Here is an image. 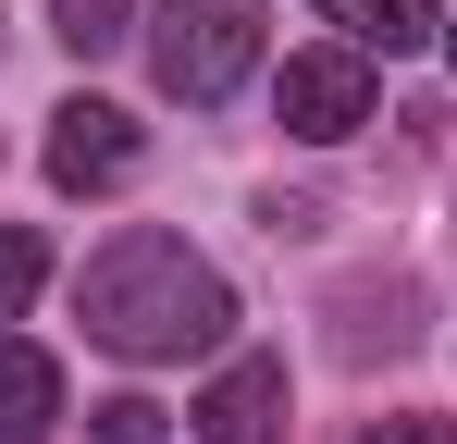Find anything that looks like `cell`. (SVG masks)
Segmentation results:
<instances>
[{
  "mask_svg": "<svg viewBox=\"0 0 457 444\" xmlns=\"http://www.w3.org/2000/svg\"><path fill=\"white\" fill-rule=\"evenodd\" d=\"M87 333H99L112 358H198V346L235 333V296H223V272H211L186 234L124 222V234L87 259Z\"/></svg>",
  "mask_w": 457,
  "mask_h": 444,
  "instance_id": "cell-1",
  "label": "cell"
},
{
  "mask_svg": "<svg viewBox=\"0 0 457 444\" xmlns=\"http://www.w3.org/2000/svg\"><path fill=\"white\" fill-rule=\"evenodd\" d=\"M408 346H420V284L408 272L334 296V358H408Z\"/></svg>",
  "mask_w": 457,
  "mask_h": 444,
  "instance_id": "cell-6",
  "label": "cell"
},
{
  "mask_svg": "<svg viewBox=\"0 0 457 444\" xmlns=\"http://www.w3.org/2000/svg\"><path fill=\"white\" fill-rule=\"evenodd\" d=\"M359 444H457V420H433V407H408V420H371Z\"/></svg>",
  "mask_w": 457,
  "mask_h": 444,
  "instance_id": "cell-12",
  "label": "cell"
},
{
  "mask_svg": "<svg viewBox=\"0 0 457 444\" xmlns=\"http://www.w3.org/2000/svg\"><path fill=\"white\" fill-rule=\"evenodd\" d=\"M321 25H334L346 50H383V62L445 37V12H433V0H321Z\"/></svg>",
  "mask_w": 457,
  "mask_h": 444,
  "instance_id": "cell-7",
  "label": "cell"
},
{
  "mask_svg": "<svg viewBox=\"0 0 457 444\" xmlns=\"http://www.w3.org/2000/svg\"><path fill=\"white\" fill-rule=\"evenodd\" d=\"M272 99H285V124H297L309 148L359 136V124H371V50H346V37H334V50H297Z\"/></svg>",
  "mask_w": 457,
  "mask_h": 444,
  "instance_id": "cell-3",
  "label": "cell"
},
{
  "mask_svg": "<svg viewBox=\"0 0 457 444\" xmlns=\"http://www.w3.org/2000/svg\"><path fill=\"white\" fill-rule=\"evenodd\" d=\"M124 173H137V124H124V111H112V99H62V111H50V185H124Z\"/></svg>",
  "mask_w": 457,
  "mask_h": 444,
  "instance_id": "cell-4",
  "label": "cell"
},
{
  "mask_svg": "<svg viewBox=\"0 0 457 444\" xmlns=\"http://www.w3.org/2000/svg\"><path fill=\"white\" fill-rule=\"evenodd\" d=\"M37 272H50V247H37V234L12 222V234H0V321H25V296H37Z\"/></svg>",
  "mask_w": 457,
  "mask_h": 444,
  "instance_id": "cell-10",
  "label": "cell"
},
{
  "mask_svg": "<svg viewBox=\"0 0 457 444\" xmlns=\"http://www.w3.org/2000/svg\"><path fill=\"white\" fill-rule=\"evenodd\" d=\"M445 62H457V12H445Z\"/></svg>",
  "mask_w": 457,
  "mask_h": 444,
  "instance_id": "cell-13",
  "label": "cell"
},
{
  "mask_svg": "<svg viewBox=\"0 0 457 444\" xmlns=\"http://www.w3.org/2000/svg\"><path fill=\"white\" fill-rule=\"evenodd\" d=\"M186 420H198V444H272L285 432V358H223Z\"/></svg>",
  "mask_w": 457,
  "mask_h": 444,
  "instance_id": "cell-5",
  "label": "cell"
},
{
  "mask_svg": "<svg viewBox=\"0 0 457 444\" xmlns=\"http://www.w3.org/2000/svg\"><path fill=\"white\" fill-rule=\"evenodd\" d=\"M137 12H149V0H50L62 50H87V62H99V50H124V37H137Z\"/></svg>",
  "mask_w": 457,
  "mask_h": 444,
  "instance_id": "cell-9",
  "label": "cell"
},
{
  "mask_svg": "<svg viewBox=\"0 0 457 444\" xmlns=\"http://www.w3.org/2000/svg\"><path fill=\"white\" fill-rule=\"evenodd\" d=\"M260 0H161L149 25V74L186 99V111H211V99H235L247 86V62H260Z\"/></svg>",
  "mask_w": 457,
  "mask_h": 444,
  "instance_id": "cell-2",
  "label": "cell"
},
{
  "mask_svg": "<svg viewBox=\"0 0 457 444\" xmlns=\"http://www.w3.org/2000/svg\"><path fill=\"white\" fill-rule=\"evenodd\" d=\"M87 444H173V432H161L149 395H112V407H87Z\"/></svg>",
  "mask_w": 457,
  "mask_h": 444,
  "instance_id": "cell-11",
  "label": "cell"
},
{
  "mask_svg": "<svg viewBox=\"0 0 457 444\" xmlns=\"http://www.w3.org/2000/svg\"><path fill=\"white\" fill-rule=\"evenodd\" d=\"M62 420V370H50V346H12L0 333V444H37Z\"/></svg>",
  "mask_w": 457,
  "mask_h": 444,
  "instance_id": "cell-8",
  "label": "cell"
}]
</instances>
